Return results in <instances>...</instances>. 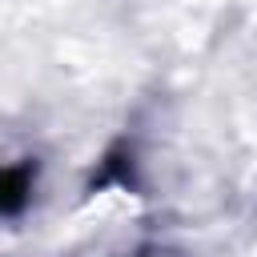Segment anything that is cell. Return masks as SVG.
I'll return each instance as SVG.
<instances>
[{
    "instance_id": "cell-1",
    "label": "cell",
    "mask_w": 257,
    "mask_h": 257,
    "mask_svg": "<svg viewBox=\"0 0 257 257\" xmlns=\"http://www.w3.org/2000/svg\"><path fill=\"white\" fill-rule=\"evenodd\" d=\"M28 201V169H4L0 173V213H16Z\"/></svg>"
}]
</instances>
